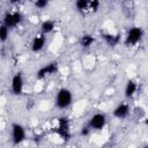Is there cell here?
Returning <instances> with one entry per match:
<instances>
[{
    "label": "cell",
    "instance_id": "cell-1",
    "mask_svg": "<svg viewBox=\"0 0 148 148\" xmlns=\"http://www.w3.org/2000/svg\"><path fill=\"white\" fill-rule=\"evenodd\" d=\"M73 102V95L72 91L67 88H61L58 90L56 96V106L58 109H67Z\"/></svg>",
    "mask_w": 148,
    "mask_h": 148
},
{
    "label": "cell",
    "instance_id": "cell-14",
    "mask_svg": "<svg viewBox=\"0 0 148 148\" xmlns=\"http://www.w3.org/2000/svg\"><path fill=\"white\" fill-rule=\"evenodd\" d=\"M94 42H95V38H94L91 35H89V34L82 35L81 38H80V45H81L82 47H84V49L90 47Z\"/></svg>",
    "mask_w": 148,
    "mask_h": 148
},
{
    "label": "cell",
    "instance_id": "cell-13",
    "mask_svg": "<svg viewBox=\"0 0 148 148\" xmlns=\"http://www.w3.org/2000/svg\"><path fill=\"white\" fill-rule=\"evenodd\" d=\"M54 28H56V22L52 21V20L43 21L42 24H40V30H42V34H44V35L52 32L54 30Z\"/></svg>",
    "mask_w": 148,
    "mask_h": 148
},
{
    "label": "cell",
    "instance_id": "cell-4",
    "mask_svg": "<svg viewBox=\"0 0 148 148\" xmlns=\"http://www.w3.org/2000/svg\"><path fill=\"white\" fill-rule=\"evenodd\" d=\"M10 133H12V141L14 145H20L25 139V128L18 123L12 125Z\"/></svg>",
    "mask_w": 148,
    "mask_h": 148
},
{
    "label": "cell",
    "instance_id": "cell-20",
    "mask_svg": "<svg viewBox=\"0 0 148 148\" xmlns=\"http://www.w3.org/2000/svg\"><path fill=\"white\" fill-rule=\"evenodd\" d=\"M142 148H148V146H143V147H142Z\"/></svg>",
    "mask_w": 148,
    "mask_h": 148
},
{
    "label": "cell",
    "instance_id": "cell-9",
    "mask_svg": "<svg viewBox=\"0 0 148 148\" xmlns=\"http://www.w3.org/2000/svg\"><path fill=\"white\" fill-rule=\"evenodd\" d=\"M45 43H46V37L44 34H40V35H36L31 42V51L32 52H39L44 49L45 46Z\"/></svg>",
    "mask_w": 148,
    "mask_h": 148
},
{
    "label": "cell",
    "instance_id": "cell-8",
    "mask_svg": "<svg viewBox=\"0 0 148 148\" xmlns=\"http://www.w3.org/2000/svg\"><path fill=\"white\" fill-rule=\"evenodd\" d=\"M23 86H24V81H23L22 73H16L12 77V82H10L12 92L14 95H21L23 91Z\"/></svg>",
    "mask_w": 148,
    "mask_h": 148
},
{
    "label": "cell",
    "instance_id": "cell-5",
    "mask_svg": "<svg viewBox=\"0 0 148 148\" xmlns=\"http://www.w3.org/2000/svg\"><path fill=\"white\" fill-rule=\"evenodd\" d=\"M105 124H106V117L104 113H101V112L92 114L88 121V126L91 130H96V131L103 130L105 127Z\"/></svg>",
    "mask_w": 148,
    "mask_h": 148
},
{
    "label": "cell",
    "instance_id": "cell-18",
    "mask_svg": "<svg viewBox=\"0 0 148 148\" xmlns=\"http://www.w3.org/2000/svg\"><path fill=\"white\" fill-rule=\"evenodd\" d=\"M34 5H35V7L38 8V9H44V8L49 5V1H46V0H37V1L34 2Z\"/></svg>",
    "mask_w": 148,
    "mask_h": 148
},
{
    "label": "cell",
    "instance_id": "cell-6",
    "mask_svg": "<svg viewBox=\"0 0 148 148\" xmlns=\"http://www.w3.org/2000/svg\"><path fill=\"white\" fill-rule=\"evenodd\" d=\"M22 21V14L20 12H7L3 16V23L8 29L18 25Z\"/></svg>",
    "mask_w": 148,
    "mask_h": 148
},
{
    "label": "cell",
    "instance_id": "cell-10",
    "mask_svg": "<svg viewBox=\"0 0 148 148\" xmlns=\"http://www.w3.org/2000/svg\"><path fill=\"white\" fill-rule=\"evenodd\" d=\"M130 113V105L127 103H120L118 104L113 110V116L118 119H124Z\"/></svg>",
    "mask_w": 148,
    "mask_h": 148
},
{
    "label": "cell",
    "instance_id": "cell-12",
    "mask_svg": "<svg viewBox=\"0 0 148 148\" xmlns=\"http://www.w3.org/2000/svg\"><path fill=\"white\" fill-rule=\"evenodd\" d=\"M103 39L105 40V43L110 46H116L119 42H120V36L119 35H114V34H103Z\"/></svg>",
    "mask_w": 148,
    "mask_h": 148
},
{
    "label": "cell",
    "instance_id": "cell-19",
    "mask_svg": "<svg viewBox=\"0 0 148 148\" xmlns=\"http://www.w3.org/2000/svg\"><path fill=\"white\" fill-rule=\"evenodd\" d=\"M90 130H91V128H90V127L87 125V126H84V127H82V128H81L80 134H81L82 136H87V135L90 133Z\"/></svg>",
    "mask_w": 148,
    "mask_h": 148
},
{
    "label": "cell",
    "instance_id": "cell-11",
    "mask_svg": "<svg viewBox=\"0 0 148 148\" xmlns=\"http://www.w3.org/2000/svg\"><path fill=\"white\" fill-rule=\"evenodd\" d=\"M136 90H138V84H136V82L133 81V80H128V81L126 82V86H125V96H126L127 98H131V97H133V96L135 95Z\"/></svg>",
    "mask_w": 148,
    "mask_h": 148
},
{
    "label": "cell",
    "instance_id": "cell-7",
    "mask_svg": "<svg viewBox=\"0 0 148 148\" xmlns=\"http://www.w3.org/2000/svg\"><path fill=\"white\" fill-rule=\"evenodd\" d=\"M57 71H58V62L51 61V62L44 65L43 67H40L36 74H37L38 79H43V77H46V76H50V75L57 73Z\"/></svg>",
    "mask_w": 148,
    "mask_h": 148
},
{
    "label": "cell",
    "instance_id": "cell-16",
    "mask_svg": "<svg viewBox=\"0 0 148 148\" xmlns=\"http://www.w3.org/2000/svg\"><path fill=\"white\" fill-rule=\"evenodd\" d=\"M8 36H9V29L5 24H1V27H0V39H1V42L5 43L8 38Z\"/></svg>",
    "mask_w": 148,
    "mask_h": 148
},
{
    "label": "cell",
    "instance_id": "cell-3",
    "mask_svg": "<svg viewBox=\"0 0 148 148\" xmlns=\"http://www.w3.org/2000/svg\"><path fill=\"white\" fill-rule=\"evenodd\" d=\"M143 37V30L142 28L140 27H133L131 28L127 34H126V37H125V45L130 46V45H135L138 44Z\"/></svg>",
    "mask_w": 148,
    "mask_h": 148
},
{
    "label": "cell",
    "instance_id": "cell-17",
    "mask_svg": "<svg viewBox=\"0 0 148 148\" xmlns=\"http://www.w3.org/2000/svg\"><path fill=\"white\" fill-rule=\"evenodd\" d=\"M99 5H101V2H99V1H97V0H91V1H89V5H88V9H87V12H89V13L97 12V9L99 8Z\"/></svg>",
    "mask_w": 148,
    "mask_h": 148
},
{
    "label": "cell",
    "instance_id": "cell-2",
    "mask_svg": "<svg viewBox=\"0 0 148 148\" xmlns=\"http://www.w3.org/2000/svg\"><path fill=\"white\" fill-rule=\"evenodd\" d=\"M54 132L65 141L71 139V127H69V120L66 117H60L57 120V126L54 128Z\"/></svg>",
    "mask_w": 148,
    "mask_h": 148
},
{
    "label": "cell",
    "instance_id": "cell-15",
    "mask_svg": "<svg viewBox=\"0 0 148 148\" xmlns=\"http://www.w3.org/2000/svg\"><path fill=\"white\" fill-rule=\"evenodd\" d=\"M88 5H89L88 0H77V1H75V8L81 13H86L87 12Z\"/></svg>",
    "mask_w": 148,
    "mask_h": 148
}]
</instances>
